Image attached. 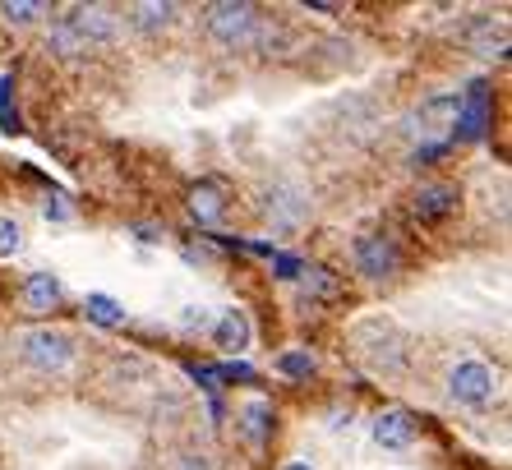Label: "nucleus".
<instances>
[{
	"mask_svg": "<svg viewBox=\"0 0 512 470\" xmlns=\"http://www.w3.org/2000/svg\"><path fill=\"white\" fill-rule=\"evenodd\" d=\"M203 24H208V37H213L217 47H250L254 33H259V10L245 5V0H217L203 10Z\"/></svg>",
	"mask_w": 512,
	"mask_h": 470,
	"instance_id": "nucleus-1",
	"label": "nucleus"
},
{
	"mask_svg": "<svg viewBox=\"0 0 512 470\" xmlns=\"http://www.w3.org/2000/svg\"><path fill=\"white\" fill-rule=\"evenodd\" d=\"M259 212L268 217V226H273V231L296 235L300 226L314 217V203H310V194H305L296 180H273V185L263 189Z\"/></svg>",
	"mask_w": 512,
	"mask_h": 470,
	"instance_id": "nucleus-2",
	"label": "nucleus"
},
{
	"mask_svg": "<svg viewBox=\"0 0 512 470\" xmlns=\"http://www.w3.org/2000/svg\"><path fill=\"white\" fill-rule=\"evenodd\" d=\"M19 355H24V365H33L37 374H60L74 360V337L60 328H28V332H19Z\"/></svg>",
	"mask_w": 512,
	"mask_h": 470,
	"instance_id": "nucleus-3",
	"label": "nucleus"
},
{
	"mask_svg": "<svg viewBox=\"0 0 512 470\" xmlns=\"http://www.w3.org/2000/svg\"><path fill=\"white\" fill-rule=\"evenodd\" d=\"M494 388H499V378H494V369H489L485 360H457V365L448 369V397H453L457 406L480 411V406L494 401Z\"/></svg>",
	"mask_w": 512,
	"mask_h": 470,
	"instance_id": "nucleus-4",
	"label": "nucleus"
},
{
	"mask_svg": "<svg viewBox=\"0 0 512 470\" xmlns=\"http://www.w3.org/2000/svg\"><path fill=\"white\" fill-rule=\"evenodd\" d=\"M356 268L365 272L370 282H388V277H397V268H402L397 245L388 240V235H360L356 240Z\"/></svg>",
	"mask_w": 512,
	"mask_h": 470,
	"instance_id": "nucleus-5",
	"label": "nucleus"
},
{
	"mask_svg": "<svg viewBox=\"0 0 512 470\" xmlns=\"http://www.w3.org/2000/svg\"><path fill=\"white\" fill-rule=\"evenodd\" d=\"M370 434H374V443L388 447V452H406V447L416 443V434H420V420L411 411H402V406H393V411L374 415Z\"/></svg>",
	"mask_w": 512,
	"mask_h": 470,
	"instance_id": "nucleus-6",
	"label": "nucleus"
},
{
	"mask_svg": "<svg viewBox=\"0 0 512 470\" xmlns=\"http://www.w3.org/2000/svg\"><path fill=\"white\" fill-rule=\"evenodd\" d=\"M185 208H190V217L199 226H217L231 208V194L222 180H199V185H190V194H185Z\"/></svg>",
	"mask_w": 512,
	"mask_h": 470,
	"instance_id": "nucleus-7",
	"label": "nucleus"
},
{
	"mask_svg": "<svg viewBox=\"0 0 512 470\" xmlns=\"http://www.w3.org/2000/svg\"><path fill=\"white\" fill-rule=\"evenodd\" d=\"M213 346L222 355H240L245 346H250V337H254V323H250V314L245 309H227V314H217L213 318Z\"/></svg>",
	"mask_w": 512,
	"mask_h": 470,
	"instance_id": "nucleus-8",
	"label": "nucleus"
},
{
	"mask_svg": "<svg viewBox=\"0 0 512 470\" xmlns=\"http://www.w3.org/2000/svg\"><path fill=\"white\" fill-rule=\"evenodd\" d=\"M70 24L74 33L84 37V47H107L111 37H116V19H111V10H102V5H79V10H70Z\"/></svg>",
	"mask_w": 512,
	"mask_h": 470,
	"instance_id": "nucleus-9",
	"label": "nucleus"
},
{
	"mask_svg": "<svg viewBox=\"0 0 512 470\" xmlns=\"http://www.w3.org/2000/svg\"><path fill=\"white\" fill-rule=\"evenodd\" d=\"M19 300H24V309H33V314H51V309L65 300V286H60L56 272H28L24 286H19Z\"/></svg>",
	"mask_w": 512,
	"mask_h": 470,
	"instance_id": "nucleus-10",
	"label": "nucleus"
},
{
	"mask_svg": "<svg viewBox=\"0 0 512 470\" xmlns=\"http://www.w3.org/2000/svg\"><path fill=\"white\" fill-rule=\"evenodd\" d=\"M457 208V189L443 185V180H434V185H420L416 199H411V212H416L420 222H443L448 212Z\"/></svg>",
	"mask_w": 512,
	"mask_h": 470,
	"instance_id": "nucleus-11",
	"label": "nucleus"
},
{
	"mask_svg": "<svg viewBox=\"0 0 512 470\" xmlns=\"http://www.w3.org/2000/svg\"><path fill=\"white\" fill-rule=\"evenodd\" d=\"M125 19H130V28H139V33H157V28H171L176 5H167V0H143V5L125 10Z\"/></svg>",
	"mask_w": 512,
	"mask_h": 470,
	"instance_id": "nucleus-12",
	"label": "nucleus"
},
{
	"mask_svg": "<svg viewBox=\"0 0 512 470\" xmlns=\"http://www.w3.org/2000/svg\"><path fill=\"white\" fill-rule=\"evenodd\" d=\"M47 51H51V56H65V60H79V56H88L84 37L74 33V24H70V14H60V19H51Z\"/></svg>",
	"mask_w": 512,
	"mask_h": 470,
	"instance_id": "nucleus-13",
	"label": "nucleus"
},
{
	"mask_svg": "<svg viewBox=\"0 0 512 470\" xmlns=\"http://www.w3.org/2000/svg\"><path fill=\"white\" fill-rule=\"evenodd\" d=\"M457 130H462V139H480L485 134V83H476L471 97L457 102Z\"/></svg>",
	"mask_w": 512,
	"mask_h": 470,
	"instance_id": "nucleus-14",
	"label": "nucleus"
},
{
	"mask_svg": "<svg viewBox=\"0 0 512 470\" xmlns=\"http://www.w3.org/2000/svg\"><path fill=\"white\" fill-rule=\"evenodd\" d=\"M84 314H88V323L93 328H125V305L120 300H111V295H84Z\"/></svg>",
	"mask_w": 512,
	"mask_h": 470,
	"instance_id": "nucleus-15",
	"label": "nucleus"
},
{
	"mask_svg": "<svg viewBox=\"0 0 512 470\" xmlns=\"http://www.w3.org/2000/svg\"><path fill=\"white\" fill-rule=\"evenodd\" d=\"M236 420L245 424V438H250V443H263V438L273 434V406H268V401H245Z\"/></svg>",
	"mask_w": 512,
	"mask_h": 470,
	"instance_id": "nucleus-16",
	"label": "nucleus"
},
{
	"mask_svg": "<svg viewBox=\"0 0 512 470\" xmlns=\"http://www.w3.org/2000/svg\"><path fill=\"white\" fill-rule=\"evenodd\" d=\"M300 291L305 295H319V300H333L337 291H342V282H337V272L333 268H319V263H314V268H300Z\"/></svg>",
	"mask_w": 512,
	"mask_h": 470,
	"instance_id": "nucleus-17",
	"label": "nucleus"
},
{
	"mask_svg": "<svg viewBox=\"0 0 512 470\" xmlns=\"http://www.w3.org/2000/svg\"><path fill=\"white\" fill-rule=\"evenodd\" d=\"M314 369H319V360H314L310 351H300V346H296V351L277 355V374H282V378H310Z\"/></svg>",
	"mask_w": 512,
	"mask_h": 470,
	"instance_id": "nucleus-18",
	"label": "nucleus"
},
{
	"mask_svg": "<svg viewBox=\"0 0 512 470\" xmlns=\"http://www.w3.org/2000/svg\"><path fill=\"white\" fill-rule=\"evenodd\" d=\"M0 14H5L10 24H37V19L47 14V5H37V0H5Z\"/></svg>",
	"mask_w": 512,
	"mask_h": 470,
	"instance_id": "nucleus-19",
	"label": "nucleus"
},
{
	"mask_svg": "<svg viewBox=\"0 0 512 470\" xmlns=\"http://www.w3.org/2000/svg\"><path fill=\"white\" fill-rule=\"evenodd\" d=\"M19 249H24V226L0 212V259H14Z\"/></svg>",
	"mask_w": 512,
	"mask_h": 470,
	"instance_id": "nucleus-20",
	"label": "nucleus"
},
{
	"mask_svg": "<svg viewBox=\"0 0 512 470\" xmlns=\"http://www.w3.org/2000/svg\"><path fill=\"white\" fill-rule=\"evenodd\" d=\"M180 328L185 332H194V328H213V318H208V309H185V318H180Z\"/></svg>",
	"mask_w": 512,
	"mask_h": 470,
	"instance_id": "nucleus-21",
	"label": "nucleus"
},
{
	"mask_svg": "<svg viewBox=\"0 0 512 470\" xmlns=\"http://www.w3.org/2000/svg\"><path fill=\"white\" fill-rule=\"evenodd\" d=\"M42 212H47V222H51V217H56V222H65V217H70L65 199H47V208H42Z\"/></svg>",
	"mask_w": 512,
	"mask_h": 470,
	"instance_id": "nucleus-22",
	"label": "nucleus"
},
{
	"mask_svg": "<svg viewBox=\"0 0 512 470\" xmlns=\"http://www.w3.org/2000/svg\"><path fill=\"white\" fill-rule=\"evenodd\" d=\"M282 470H314V466H310V461H286Z\"/></svg>",
	"mask_w": 512,
	"mask_h": 470,
	"instance_id": "nucleus-23",
	"label": "nucleus"
}]
</instances>
